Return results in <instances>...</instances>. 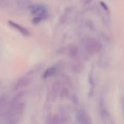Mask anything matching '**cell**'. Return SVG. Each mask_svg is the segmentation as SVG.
<instances>
[{"label":"cell","mask_w":124,"mask_h":124,"mask_svg":"<svg viewBox=\"0 0 124 124\" xmlns=\"http://www.w3.org/2000/svg\"><path fill=\"white\" fill-rule=\"evenodd\" d=\"M28 9L30 12L34 15V18L33 19V23L37 24L46 18V16L48 15L47 10L45 6L39 4H31L28 6Z\"/></svg>","instance_id":"cell-1"},{"label":"cell","mask_w":124,"mask_h":124,"mask_svg":"<svg viewBox=\"0 0 124 124\" xmlns=\"http://www.w3.org/2000/svg\"><path fill=\"white\" fill-rule=\"evenodd\" d=\"M85 49L90 54H96L102 49L101 43L94 39H88L85 42Z\"/></svg>","instance_id":"cell-2"},{"label":"cell","mask_w":124,"mask_h":124,"mask_svg":"<svg viewBox=\"0 0 124 124\" xmlns=\"http://www.w3.org/2000/svg\"><path fill=\"white\" fill-rule=\"evenodd\" d=\"M31 81H32V78L28 76L20 78L14 86V90L19 91V90H22L25 89L31 83Z\"/></svg>","instance_id":"cell-3"},{"label":"cell","mask_w":124,"mask_h":124,"mask_svg":"<svg viewBox=\"0 0 124 124\" xmlns=\"http://www.w3.org/2000/svg\"><path fill=\"white\" fill-rule=\"evenodd\" d=\"M8 23L11 27H12L14 29L17 31L19 33H20L23 36H30L31 33H30L29 30H28L26 28L23 27V25H20V24H18L17 23H15L14 21H11V20H9Z\"/></svg>","instance_id":"cell-4"},{"label":"cell","mask_w":124,"mask_h":124,"mask_svg":"<svg viewBox=\"0 0 124 124\" xmlns=\"http://www.w3.org/2000/svg\"><path fill=\"white\" fill-rule=\"evenodd\" d=\"M6 107H8V96L4 94L0 96V113L3 111Z\"/></svg>","instance_id":"cell-5"},{"label":"cell","mask_w":124,"mask_h":124,"mask_svg":"<svg viewBox=\"0 0 124 124\" xmlns=\"http://www.w3.org/2000/svg\"><path fill=\"white\" fill-rule=\"evenodd\" d=\"M26 94V91L25 90H22L20 92H19L17 94H15V96L12 98L11 102H20Z\"/></svg>","instance_id":"cell-6"},{"label":"cell","mask_w":124,"mask_h":124,"mask_svg":"<svg viewBox=\"0 0 124 124\" xmlns=\"http://www.w3.org/2000/svg\"><path fill=\"white\" fill-rule=\"evenodd\" d=\"M56 72V68L54 67H51V68H49L47 70H45V72L44 73V75H43V77L44 78H48L51 76H52Z\"/></svg>","instance_id":"cell-7"},{"label":"cell","mask_w":124,"mask_h":124,"mask_svg":"<svg viewBox=\"0 0 124 124\" xmlns=\"http://www.w3.org/2000/svg\"><path fill=\"white\" fill-rule=\"evenodd\" d=\"M17 3L20 7H25L28 6L29 2H28V0H19Z\"/></svg>","instance_id":"cell-8"},{"label":"cell","mask_w":124,"mask_h":124,"mask_svg":"<svg viewBox=\"0 0 124 124\" xmlns=\"http://www.w3.org/2000/svg\"><path fill=\"white\" fill-rule=\"evenodd\" d=\"M100 4L104 7V9H105V10H108V6H106V5L103 3V1H101V2H100Z\"/></svg>","instance_id":"cell-9"},{"label":"cell","mask_w":124,"mask_h":124,"mask_svg":"<svg viewBox=\"0 0 124 124\" xmlns=\"http://www.w3.org/2000/svg\"><path fill=\"white\" fill-rule=\"evenodd\" d=\"M82 1H86V0H81Z\"/></svg>","instance_id":"cell-10"}]
</instances>
